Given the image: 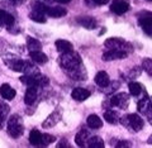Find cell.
Returning a JSON list of instances; mask_svg holds the SVG:
<instances>
[{
    "mask_svg": "<svg viewBox=\"0 0 152 148\" xmlns=\"http://www.w3.org/2000/svg\"><path fill=\"white\" fill-rule=\"evenodd\" d=\"M58 63L62 67L70 77H72L77 81H81L83 79L86 77V74H84V69L81 66V58L77 53H75L74 51L66 52L58 57Z\"/></svg>",
    "mask_w": 152,
    "mask_h": 148,
    "instance_id": "1",
    "label": "cell"
},
{
    "mask_svg": "<svg viewBox=\"0 0 152 148\" xmlns=\"http://www.w3.org/2000/svg\"><path fill=\"white\" fill-rule=\"evenodd\" d=\"M24 133V125H23L22 118L18 114H14L8 120V134L12 138H19Z\"/></svg>",
    "mask_w": 152,
    "mask_h": 148,
    "instance_id": "2",
    "label": "cell"
},
{
    "mask_svg": "<svg viewBox=\"0 0 152 148\" xmlns=\"http://www.w3.org/2000/svg\"><path fill=\"white\" fill-rule=\"evenodd\" d=\"M23 84H26L27 86H34V87H45L50 84V80L47 76L41 75L39 72L38 74H33V75H26L22 76L20 79Z\"/></svg>",
    "mask_w": 152,
    "mask_h": 148,
    "instance_id": "3",
    "label": "cell"
},
{
    "mask_svg": "<svg viewBox=\"0 0 152 148\" xmlns=\"http://www.w3.org/2000/svg\"><path fill=\"white\" fill-rule=\"evenodd\" d=\"M121 123L124 127H127L131 132H140L145 125L143 119L138 114H128V115L121 119Z\"/></svg>",
    "mask_w": 152,
    "mask_h": 148,
    "instance_id": "4",
    "label": "cell"
},
{
    "mask_svg": "<svg viewBox=\"0 0 152 148\" xmlns=\"http://www.w3.org/2000/svg\"><path fill=\"white\" fill-rule=\"evenodd\" d=\"M104 46L109 50H122V51H126V52H131L133 48L132 46L128 43V42L121 39V38H108L105 41Z\"/></svg>",
    "mask_w": 152,
    "mask_h": 148,
    "instance_id": "5",
    "label": "cell"
},
{
    "mask_svg": "<svg viewBox=\"0 0 152 148\" xmlns=\"http://www.w3.org/2000/svg\"><path fill=\"white\" fill-rule=\"evenodd\" d=\"M110 10L117 15H122L129 10V1L128 0H112Z\"/></svg>",
    "mask_w": 152,
    "mask_h": 148,
    "instance_id": "6",
    "label": "cell"
},
{
    "mask_svg": "<svg viewBox=\"0 0 152 148\" xmlns=\"http://www.w3.org/2000/svg\"><path fill=\"white\" fill-rule=\"evenodd\" d=\"M152 17H151V13L150 12H143L140 14L138 17V23L140 26L142 27V29H143L146 32L147 36H151V23H152Z\"/></svg>",
    "mask_w": 152,
    "mask_h": 148,
    "instance_id": "7",
    "label": "cell"
},
{
    "mask_svg": "<svg viewBox=\"0 0 152 148\" xmlns=\"http://www.w3.org/2000/svg\"><path fill=\"white\" fill-rule=\"evenodd\" d=\"M128 103H129V98H128V95L124 93L114 95L110 99L112 106H117V108H122V109H126L128 106Z\"/></svg>",
    "mask_w": 152,
    "mask_h": 148,
    "instance_id": "8",
    "label": "cell"
},
{
    "mask_svg": "<svg viewBox=\"0 0 152 148\" xmlns=\"http://www.w3.org/2000/svg\"><path fill=\"white\" fill-rule=\"evenodd\" d=\"M128 56V52L122 50H108L103 53L104 61H114V60H123Z\"/></svg>",
    "mask_w": 152,
    "mask_h": 148,
    "instance_id": "9",
    "label": "cell"
},
{
    "mask_svg": "<svg viewBox=\"0 0 152 148\" xmlns=\"http://www.w3.org/2000/svg\"><path fill=\"white\" fill-rule=\"evenodd\" d=\"M76 22H77L80 26H83L84 28H86V29H95L98 26L96 19L93 17H79L76 19Z\"/></svg>",
    "mask_w": 152,
    "mask_h": 148,
    "instance_id": "10",
    "label": "cell"
},
{
    "mask_svg": "<svg viewBox=\"0 0 152 148\" xmlns=\"http://www.w3.org/2000/svg\"><path fill=\"white\" fill-rule=\"evenodd\" d=\"M90 91L84 87H76L72 90V93H71V96H72L74 100L76 101H84V100H86L89 96H90Z\"/></svg>",
    "mask_w": 152,
    "mask_h": 148,
    "instance_id": "11",
    "label": "cell"
},
{
    "mask_svg": "<svg viewBox=\"0 0 152 148\" xmlns=\"http://www.w3.org/2000/svg\"><path fill=\"white\" fill-rule=\"evenodd\" d=\"M94 81H95V84L100 87H108L109 85H110V79H109V75L105 72V71L98 72L96 76H95Z\"/></svg>",
    "mask_w": 152,
    "mask_h": 148,
    "instance_id": "12",
    "label": "cell"
},
{
    "mask_svg": "<svg viewBox=\"0 0 152 148\" xmlns=\"http://www.w3.org/2000/svg\"><path fill=\"white\" fill-rule=\"evenodd\" d=\"M0 95H1V98L3 99H5V100H12L15 98V90H14L10 85H8V84H3L1 86H0Z\"/></svg>",
    "mask_w": 152,
    "mask_h": 148,
    "instance_id": "13",
    "label": "cell"
},
{
    "mask_svg": "<svg viewBox=\"0 0 152 148\" xmlns=\"http://www.w3.org/2000/svg\"><path fill=\"white\" fill-rule=\"evenodd\" d=\"M60 120H61V114H60V112H53L43 122L42 127H43V128H52V127H55Z\"/></svg>",
    "mask_w": 152,
    "mask_h": 148,
    "instance_id": "14",
    "label": "cell"
},
{
    "mask_svg": "<svg viewBox=\"0 0 152 148\" xmlns=\"http://www.w3.org/2000/svg\"><path fill=\"white\" fill-rule=\"evenodd\" d=\"M46 14L52 18H61L67 14V10L64 8H60V7H48L46 10Z\"/></svg>",
    "mask_w": 152,
    "mask_h": 148,
    "instance_id": "15",
    "label": "cell"
},
{
    "mask_svg": "<svg viewBox=\"0 0 152 148\" xmlns=\"http://www.w3.org/2000/svg\"><path fill=\"white\" fill-rule=\"evenodd\" d=\"M137 108H138V112L145 113V114L148 115V118H151V114H150V112H151V100L148 98V95H146L145 99L140 100V101H138V106H137Z\"/></svg>",
    "mask_w": 152,
    "mask_h": 148,
    "instance_id": "16",
    "label": "cell"
},
{
    "mask_svg": "<svg viewBox=\"0 0 152 148\" xmlns=\"http://www.w3.org/2000/svg\"><path fill=\"white\" fill-rule=\"evenodd\" d=\"M29 57L33 62H37V63H41V65H45L46 62L48 61V57H47L41 50L39 51H31Z\"/></svg>",
    "mask_w": 152,
    "mask_h": 148,
    "instance_id": "17",
    "label": "cell"
},
{
    "mask_svg": "<svg viewBox=\"0 0 152 148\" xmlns=\"http://www.w3.org/2000/svg\"><path fill=\"white\" fill-rule=\"evenodd\" d=\"M56 48L58 52H61V53H66V52L74 51V46L71 42L66 41V39H58V41H56Z\"/></svg>",
    "mask_w": 152,
    "mask_h": 148,
    "instance_id": "18",
    "label": "cell"
},
{
    "mask_svg": "<svg viewBox=\"0 0 152 148\" xmlns=\"http://www.w3.org/2000/svg\"><path fill=\"white\" fill-rule=\"evenodd\" d=\"M89 137H90L89 131L81 129V131L77 133V134H76V137H75L76 144H77L79 147H85V146H86V142H88V139H89Z\"/></svg>",
    "mask_w": 152,
    "mask_h": 148,
    "instance_id": "19",
    "label": "cell"
},
{
    "mask_svg": "<svg viewBox=\"0 0 152 148\" xmlns=\"http://www.w3.org/2000/svg\"><path fill=\"white\" fill-rule=\"evenodd\" d=\"M36 100H37V87L28 86L26 91V96H24V103L27 105H32V104H34Z\"/></svg>",
    "mask_w": 152,
    "mask_h": 148,
    "instance_id": "20",
    "label": "cell"
},
{
    "mask_svg": "<svg viewBox=\"0 0 152 148\" xmlns=\"http://www.w3.org/2000/svg\"><path fill=\"white\" fill-rule=\"evenodd\" d=\"M86 123H88L89 128H91V129H99V128L103 127V120L96 115V114H91V115H89Z\"/></svg>",
    "mask_w": 152,
    "mask_h": 148,
    "instance_id": "21",
    "label": "cell"
},
{
    "mask_svg": "<svg viewBox=\"0 0 152 148\" xmlns=\"http://www.w3.org/2000/svg\"><path fill=\"white\" fill-rule=\"evenodd\" d=\"M0 23H1L3 26L12 27L14 24V17L10 13H8L7 10L0 9Z\"/></svg>",
    "mask_w": 152,
    "mask_h": 148,
    "instance_id": "22",
    "label": "cell"
},
{
    "mask_svg": "<svg viewBox=\"0 0 152 148\" xmlns=\"http://www.w3.org/2000/svg\"><path fill=\"white\" fill-rule=\"evenodd\" d=\"M86 146L90 148H103L104 147V141L103 138L94 136V137H89V139L86 142Z\"/></svg>",
    "mask_w": 152,
    "mask_h": 148,
    "instance_id": "23",
    "label": "cell"
},
{
    "mask_svg": "<svg viewBox=\"0 0 152 148\" xmlns=\"http://www.w3.org/2000/svg\"><path fill=\"white\" fill-rule=\"evenodd\" d=\"M27 47L29 51H39V50H42V43L37 38L27 37Z\"/></svg>",
    "mask_w": 152,
    "mask_h": 148,
    "instance_id": "24",
    "label": "cell"
},
{
    "mask_svg": "<svg viewBox=\"0 0 152 148\" xmlns=\"http://www.w3.org/2000/svg\"><path fill=\"white\" fill-rule=\"evenodd\" d=\"M41 137L42 133L37 129H33L29 133V143L32 146H41Z\"/></svg>",
    "mask_w": 152,
    "mask_h": 148,
    "instance_id": "25",
    "label": "cell"
},
{
    "mask_svg": "<svg viewBox=\"0 0 152 148\" xmlns=\"http://www.w3.org/2000/svg\"><path fill=\"white\" fill-rule=\"evenodd\" d=\"M9 112H10V108H9V105L5 101L0 100V124H1L7 119V117L9 115Z\"/></svg>",
    "mask_w": 152,
    "mask_h": 148,
    "instance_id": "26",
    "label": "cell"
},
{
    "mask_svg": "<svg viewBox=\"0 0 152 148\" xmlns=\"http://www.w3.org/2000/svg\"><path fill=\"white\" fill-rule=\"evenodd\" d=\"M29 18L37 23H46V20H47L46 14L42 13V12H38V10H32L29 13Z\"/></svg>",
    "mask_w": 152,
    "mask_h": 148,
    "instance_id": "27",
    "label": "cell"
},
{
    "mask_svg": "<svg viewBox=\"0 0 152 148\" xmlns=\"http://www.w3.org/2000/svg\"><path fill=\"white\" fill-rule=\"evenodd\" d=\"M104 119L109 123V124H117L119 122V117H118V114L113 110H107L104 113Z\"/></svg>",
    "mask_w": 152,
    "mask_h": 148,
    "instance_id": "28",
    "label": "cell"
},
{
    "mask_svg": "<svg viewBox=\"0 0 152 148\" xmlns=\"http://www.w3.org/2000/svg\"><path fill=\"white\" fill-rule=\"evenodd\" d=\"M128 87H129V93H131V95H133V96H137V95H140V94L142 93V90H143L142 85L138 84V82H131Z\"/></svg>",
    "mask_w": 152,
    "mask_h": 148,
    "instance_id": "29",
    "label": "cell"
},
{
    "mask_svg": "<svg viewBox=\"0 0 152 148\" xmlns=\"http://www.w3.org/2000/svg\"><path fill=\"white\" fill-rule=\"evenodd\" d=\"M56 141V137L55 136H51V134H42L41 137V146H48L51 143H53Z\"/></svg>",
    "mask_w": 152,
    "mask_h": 148,
    "instance_id": "30",
    "label": "cell"
},
{
    "mask_svg": "<svg viewBox=\"0 0 152 148\" xmlns=\"http://www.w3.org/2000/svg\"><path fill=\"white\" fill-rule=\"evenodd\" d=\"M31 7H32L33 10H38V12H42V13H45V14H46L47 8H48L47 5H45V4H42L39 1H33L31 4Z\"/></svg>",
    "mask_w": 152,
    "mask_h": 148,
    "instance_id": "31",
    "label": "cell"
},
{
    "mask_svg": "<svg viewBox=\"0 0 152 148\" xmlns=\"http://www.w3.org/2000/svg\"><path fill=\"white\" fill-rule=\"evenodd\" d=\"M142 67H143V70L146 71L147 74L151 75V70H152V61H151V58L143 60V62H142Z\"/></svg>",
    "mask_w": 152,
    "mask_h": 148,
    "instance_id": "32",
    "label": "cell"
},
{
    "mask_svg": "<svg viewBox=\"0 0 152 148\" xmlns=\"http://www.w3.org/2000/svg\"><path fill=\"white\" fill-rule=\"evenodd\" d=\"M86 1H91L94 5H105L109 3V0H86Z\"/></svg>",
    "mask_w": 152,
    "mask_h": 148,
    "instance_id": "33",
    "label": "cell"
},
{
    "mask_svg": "<svg viewBox=\"0 0 152 148\" xmlns=\"http://www.w3.org/2000/svg\"><path fill=\"white\" fill-rule=\"evenodd\" d=\"M117 147H131V144H129L128 142L123 141V142H118V143H117Z\"/></svg>",
    "mask_w": 152,
    "mask_h": 148,
    "instance_id": "34",
    "label": "cell"
},
{
    "mask_svg": "<svg viewBox=\"0 0 152 148\" xmlns=\"http://www.w3.org/2000/svg\"><path fill=\"white\" fill-rule=\"evenodd\" d=\"M57 147H70V144L67 142H60L58 144H57Z\"/></svg>",
    "mask_w": 152,
    "mask_h": 148,
    "instance_id": "35",
    "label": "cell"
},
{
    "mask_svg": "<svg viewBox=\"0 0 152 148\" xmlns=\"http://www.w3.org/2000/svg\"><path fill=\"white\" fill-rule=\"evenodd\" d=\"M57 3H60V4H67V3H70L71 0H56Z\"/></svg>",
    "mask_w": 152,
    "mask_h": 148,
    "instance_id": "36",
    "label": "cell"
},
{
    "mask_svg": "<svg viewBox=\"0 0 152 148\" xmlns=\"http://www.w3.org/2000/svg\"><path fill=\"white\" fill-rule=\"evenodd\" d=\"M9 1H12V3H17V0H9Z\"/></svg>",
    "mask_w": 152,
    "mask_h": 148,
    "instance_id": "37",
    "label": "cell"
},
{
    "mask_svg": "<svg viewBox=\"0 0 152 148\" xmlns=\"http://www.w3.org/2000/svg\"><path fill=\"white\" fill-rule=\"evenodd\" d=\"M146 1H148V3H150V1H151V0H146Z\"/></svg>",
    "mask_w": 152,
    "mask_h": 148,
    "instance_id": "38",
    "label": "cell"
}]
</instances>
